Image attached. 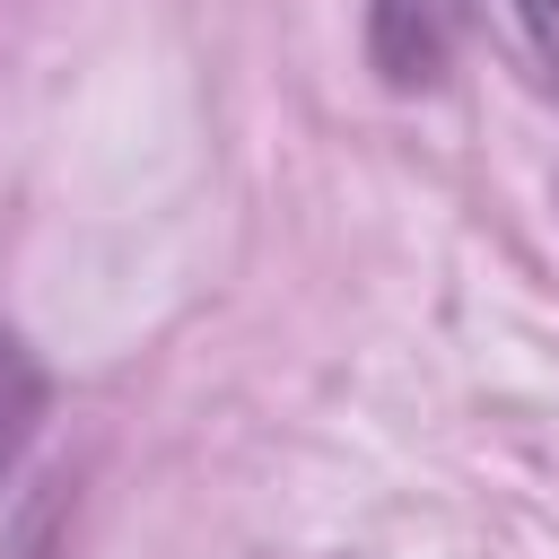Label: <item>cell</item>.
<instances>
[{
    "label": "cell",
    "mask_w": 559,
    "mask_h": 559,
    "mask_svg": "<svg viewBox=\"0 0 559 559\" xmlns=\"http://www.w3.org/2000/svg\"><path fill=\"white\" fill-rule=\"evenodd\" d=\"M35 428H44V367H35V349L17 332H0V480L17 472Z\"/></svg>",
    "instance_id": "obj_1"
}]
</instances>
